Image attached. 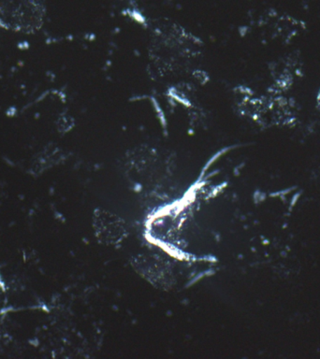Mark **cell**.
Instances as JSON below:
<instances>
[{
  "label": "cell",
  "mask_w": 320,
  "mask_h": 359,
  "mask_svg": "<svg viewBox=\"0 0 320 359\" xmlns=\"http://www.w3.org/2000/svg\"><path fill=\"white\" fill-rule=\"evenodd\" d=\"M136 271L149 280L152 285L159 288L168 289L173 285V276L170 264L157 257L137 258L134 261Z\"/></svg>",
  "instance_id": "cell-2"
},
{
  "label": "cell",
  "mask_w": 320,
  "mask_h": 359,
  "mask_svg": "<svg viewBox=\"0 0 320 359\" xmlns=\"http://www.w3.org/2000/svg\"><path fill=\"white\" fill-rule=\"evenodd\" d=\"M94 229L98 241L106 245H116L128 236L125 221L103 209L95 212Z\"/></svg>",
  "instance_id": "cell-1"
},
{
  "label": "cell",
  "mask_w": 320,
  "mask_h": 359,
  "mask_svg": "<svg viewBox=\"0 0 320 359\" xmlns=\"http://www.w3.org/2000/svg\"><path fill=\"white\" fill-rule=\"evenodd\" d=\"M319 106H320V93H319Z\"/></svg>",
  "instance_id": "cell-3"
}]
</instances>
